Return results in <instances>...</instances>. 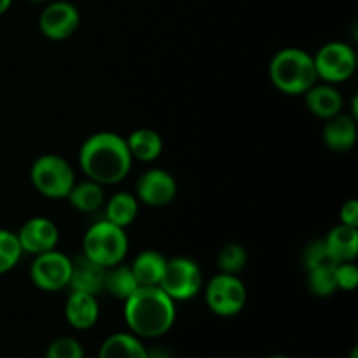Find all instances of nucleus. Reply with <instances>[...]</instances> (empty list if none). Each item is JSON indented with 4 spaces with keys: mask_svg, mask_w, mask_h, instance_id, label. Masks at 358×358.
Returning a JSON list of instances; mask_svg holds the SVG:
<instances>
[{
    "mask_svg": "<svg viewBox=\"0 0 358 358\" xmlns=\"http://www.w3.org/2000/svg\"><path fill=\"white\" fill-rule=\"evenodd\" d=\"M336 266H327V268H315L308 271V289L315 297H331L338 292L334 276Z\"/></svg>",
    "mask_w": 358,
    "mask_h": 358,
    "instance_id": "a878e982",
    "label": "nucleus"
},
{
    "mask_svg": "<svg viewBox=\"0 0 358 358\" xmlns=\"http://www.w3.org/2000/svg\"><path fill=\"white\" fill-rule=\"evenodd\" d=\"M338 290L353 292L358 285V268L355 262H338L334 268Z\"/></svg>",
    "mask_w": 358,
    "mask_h": 358,
    "instance_id": "c85d7f7f",
    "label": "nucleus"
},
{
    "mask_svg": "<svg viewBox=\"0 0 358 358\" xmlns=\"http://www.w3.org/2000/svg\"><path fill=\"white\" fill-rule=\"evenodd\" d=\"M28 2L30 3H45V2H49V0H28Z\"/></svg>",
    "mask_w": 358,
    "mask_h": 358,
    "instance_id": "473e14b6",
    "label": "nucleus"
},
{
    "mask_svg": "<svg viewBox=\"0 0 358 358\" xmlns=\"http://www.w3.org/2000/svg\"><path fill=\"white\" fill-rule=\"evenodd\" d=\"M318 80L327 84L346 83L357 70V52L348 42L331 41L313 55Z\"/></svg>",
    "mask_w": 358,
    "mask_h": 358,
    "instance_id": "0eeeda50",
    "label": "nucleus"
},
{
    "mask_svg": "<svg viewBox=\"0 0 358 358\" xmlns=\"http://www.w3.org/2000/svg\"><path fill=\"white\" fill-rule=\"evenodd\" d=\"M98 358H149V348L131 332H114L101 343Z\"/></svg>",
    "mask_w": 358,
    "mask_h": 358,
    "instance_id": "aec40b11",
    "label": "nucleus"
},
{
    "mask_svg": "<svg viewBox=\"0 0 358 358\" xmlns=\"http://www.w3.org/2000/svg\"><path fill=\"white\" fill-rule=\"evenodd\" d=\"M269 358H292V357H289V355H273V357H269Z\"/></svg>",
    "mask_w": 358,
    "mask_h": 358,
    "instance_id": "72a5a7b5",
    "label": "nucleus"
},
{
    "mask_svg": "<svg viewBox=\"0 0 358 358\" xmlns=\"http://www.w3.org/2000/svg\"><path fill=\"white\" fill-rule=\"evenodd\" d=\"M126 145L133 161L138 163H154L163 154V136L150 128H138L126 136Z\"/></svg>",
    "mask_w": 358,
    "mask_h": 358,
    "instance_id": "a211bd4d",
    "label": "nucleus"
},
{
    "mask_svg": "<svg viewBox=\"0 0 358 358\" xmlns=\"http://www.w3.org/2000/svg\"><path fill=\"white\" fill-rule=\"evenodd\" d=\"M105 268L87 259L86 255H77L72 259V271H70V290H79L98 296L103 290Z\"/></svg>",
    "mask_w": 358,
    "mask_h": 358,
    "instance_id": "dca6fc26",
    "label": "nucleus"
},
{
    "mask_svg": "<svg viewBox=\"0 0 358 358\" xmlns=\"http://www.w3.org/2000/svg\"><path fill=\"white\" fill-rule=\"evenodd\" d=\"M205 285V276L198 262L191 257L168 259L159 287L175 301L194 299Z\"/></svg>",
    "mask_w": 358,
    "mask_h": 358,
    "instance_id": "6e6552de",
    "label": "nucleus"
},
{
    "mask_svg": "<svg viewBox=\"0 0 358 358\" xmlns=\"http://www.w3.org/2000/svg\"><path fill=\"white\" fill-rule=\"evenodd\" d=\"M339 222L345 226L358 227V201L357 199H348L339 208Z\"/></svg>",
    "mask_w": 358,
    "mask_h": 358,
    "instance_id": "c756f323",
    "label": "nucleus"
},
{
    "mask_svg": "<svg viewBox=\"0 0 358 358\" xmlns=\"http://www.w3.org/2000/svg\"><path fill=\"white\" fill-rule=\"evenodd\" d=\"M203 290L208 310L220 318L236 317L248 299L247 285L238 275L217 273L203 285Z\"/></svg>",
    "mask_w": 358,
    "mask_h": 358,
    "instance_id": "423d86ee",
    "label": "nucleus"
},
{
    "mask_svg": "<svg viewBox=\"0 0 358 358\" xmlns=\"http://www.w3.org/2000/svg\"><path fill=\"white\" fill-rule=\"evenodd\" d=\"M77 159L84 177L103 187L121 184L133 166L126 138L114 131H96L87 136Z\"/></svg>",
    "mask_w": 358,
    "mask_h": 358,
    "instance_id": "f257e3e1",
    "label": "nucleus"
},
{
    "mask_svg": "<svg viewBox=\"0 0 358 358\" xmlns=\"http://www.w3.org/2000/svg\"><path fill=\"white\" fill-rule=\"evenodd\" d=\"M324 243L336 262H355L358 255V227L339 222L329 231Z\"/></svg>",
    "mask_w": 358,
    "mask_h": 358,
    "instance_id": "6ab92c4d",
    "label": "nucleus"
},
{
    "mask_svg": "<svg viewBox=\"0 0 358 358\" xmlns=\"http://www.w3.org/2000/svg\"><path fill=\"white\" fill-rule=\"evenodd\" d=\"M268 72L273 86L289 96H303L318 83L313 55L301 48H283L275 52Z\"/></svg>",
    "mask_w": 358,
    "mask_h": 358,
    "instance_id": "7ed1b4c3",
    "label": "nucleus"
},
{
    "mask_svg": "<svg viewBox=\"0 0 358 358\" xmlns=\"http://www.w3.org/2000/svg\"><path fill=\"white\" fill-rule=\"evenodd\" d=\"M348 358H358V348H357V346L352 350V353H350Z\"/></svg>",
    "mask_w": 358,
    "mask_h": 358,
    "instance_id": "2f4dec72",
    "label": "nucleus"
},
{
    "mask_svg": "<svg viewBox=\"0 0 358 358\" xmlns=\"http://www.w3.org/2000/svg\"><path fill=\"white\" fill-rule=\"evenodd\" d=\"M136 289H138V283H136L129 264L119 262V264L105 269L103 290H107V294H110L112 297L119 301H126Z\"/></svg>",
    "mask_w": 358,
    "mask_h": 358,
    "instance_id": "5701e85b",
    "label": "nucleus"
},
{
    "mask_svg": "<svg viewBox=\"0 0 358 358\" xmlns=\"http://www.w3.org/2000/svg\"><path fill=\"white\" fill-rule=\"evenodd\" d=\"M168 257L161 252L147 248L136 254L133 262L129 264L133 275H135L138 287H159L163 280L164 269H166Z\"/></svg>",
    "mask_w": 358,
    "mask_h": 358,
    "instance_id": "f3484780",
    "label": "nucleus"
},
{
    "mask_svg": "<svg viewBox=\"0 0 358 358\" xmlns=\"http://www.w3.org/2000/svg\"><path fill=\"white\" fill-rule=\"evenodd\" d=\"M248 262V252L243 245L231 243L224 245L217 254V268L219 273H227V275H240Z\"/></svg>",
    "mask_w": 358,
    "mask_h": 358,
    "instance_id": "b1692460",
    "label": "nucleus"
},
{
    "mask_svg": "<svg viewBox=\"0 0 358 358\" xmlns=\"http://www.w3.org/2000/svg\"><path fill=\"white\" fill-rule=\"evenodd\" d=\"M0 119H2V115H0Z\"/></svg>",
    "mask_w": 358,
    "mask_h": 358,
    "instance_id": "f704fd0d",
    "label": "nucleus"
},
{
    "mask_svg": "<svg viewBox=\"0 0 358 358\" xmlns=\"http://www.w3.org/2000/svg\"><path fill=\"white\" fill-rule=\"evenodd\" d=\"M72 259L66 254L55 250L34 255L30 264V280L42 292H59L69 289Z\"/></svg>",
    "mask_w": 358,
    "mask_h": 358,
    "instance_id": "1a4fd4ad",
    "label": "nucleus"
},
{
    "mask_svg": "<svg viewBox=\"0 0 358 358\" xmlns=\"http://www.w3.org/2000/svg\"><path fill=\"white\" fill-rule=\"evenodd\" d=\"M105 219L119 227H129L136 220L140 212V203L136 196L129 191H119L105 199Z\"/></svg>",
    "mask_w": 358,
    "mask_h": 358,
    "instance_id": "412c9836",
    "label": "nucleus"
},
{
    "mask_svg": "<svg viewBox=\"0 0 358 358\" xmlns=\"http://www.w3.org/2000/svg\"><path fill=\"white\" fill-rule=\"evenodd\" d=\"M65 318L76 331H87L96 325L100 318V304L96 296L79 290H70L65 303Z\"/></svg>",
    "mask_w": 358,
    "mask_h": 358,
    "instance_id": "4468645a",
    "label": "nucleus"
},
{
    "mask_svg": "<svg viewBox=\"0 0 358 358\" xmlns=\"http://www.w3.org/2000/svg\"><path fill=\"white\" fill-rule=\"evenodd\" d=\"M80 24V13L69 0H49L38 16V30L48 41L63 42L72 37Z\"/></svg>",
    "mask_w": 358,
    "mask_h": 358,
    "instance_id": "9d476101",
    "label": "nucleus"
},
{
    "mask_svg": "<svg viewBox=\"0 0 358 358\" xmlns=\"http://www.w3.org/2000/svg\"><path fill=\"white\" fill-rule=\"evenodd\" d=\"M21 257H23V250H21L16 233L0 227V276L13 271L20 264Z\"/></svg>",
    "mask_w": 358,
    "mask_h": 358,
    "instance_id": "393cba45",
    "label": "nucleus"
},
{
    "mask_svg": "<svg viewBox=\"0 0 358 358\" xmlns=\"http://www.w3.org/2000/svg\"><path fill=\"white\" fill-rule=\"evenodd\" d=\"M128 248L129 240L124 227L115 226L107 219L91 224L84 233L83 255L105 269L124 262Z\"/></svg>",
    "mask_w": 358,
    "mask_h": 358,
    "instance_id": "20e7f679",
    "label": "nucleus"
},
{
    "mask_svg": "<svg viewBox=\"0 0 358 358\" xmlns=\"http://www.w3.org/2000/svg\"><path fill=\"white\" fill-rule=\"evenodd\" d=\"M31 187L48 199H66L77 182L72 164L59 154H42L30 166Z\"/></svg>",
    "mask_w": 358,
    "mask_h": 358,
    "instance_id": "39448f33",
    "label": "nucleus"
},
{
    "mask_svg": "<svg viewBox=\"0 0 358 358\" xmlns=\"http://www.w3.org/2000/svg\"><path fill=\"white\" fill-rule=\"evenodd\" d=\"M303 96L308 110L315 117L324 119V121L338 115L339 112H343V107H345V100H343L338 87L334 84L322 83V80L315 83Z\"/></svg>",
    "mask_w": 358,
    "mask_h": 358,
    "instance_id": "2eb2a0df",
    "label": "nucleus"
},
{
    "mask_svg": "<svg viewBox=\"0 0 358 358\" xmlns=\"http://www.w3.org/2000/svg\"><path fill=\"white\" fill-rule=\"evenodd\" d=\"M23 254L38 255L55 250L59 243V229L49 217H31L16 233Z\"/></svg>",
    "mask_w": 358,
    "mask_h": 358,
    "instance_id": "f8f14e48",
    "label": "nucleus"
},
{
    "mask_svg": "<svg viewBox=\"0 0 358 358\" xmlns=\"http://www.w3.org/2000/svg\"><path fill=\"white\" fill-rule=\"evenodd\" d=\"M128 332L140 339H157L177 320V303L161 287H138L124 301Z\"/></svg>",
    "mask_w": 358,
    "mask_h": 358,
    "instance_id": "f03ea898",
    "label": "nucleus"
},
{
    "mask_svg": "<svg viewBox=\"0 0 358 358\" xmlns=\"http://www.w3.org/2000/svg\"><path fill=\"white\" fill-rule=\"evenodd\" d=\"M322 136H324L325 147L332 152H350L358 140L357 119L348 112H339L338 115L325 121Z\"/></svg>",
    "mask_w": 358,
    "mask_h": 358,
    "instance_id": "ddd939ff",
    "label": "nucleus"
},
{
    "mask_svg": "<svg viewBox=\"0 0 358 358\" xmlns=\"http://www.w3.org/2000/svg\"><path fill=\"white\" fill-rule=\"evenodd\" d=\"M13 2L14 0H0V16H3L13 7Z\"/></svg>",
    "mask_w": 358,
    "mask_h": 358,
    "instance_id": "7c9ffc66",
    "label": "nucleus"
},
{
    "mask_svg": "<svg viewBox=\"0 0 358 358\" xmlns=\"http://www.w3.org/2000/svg\"><path fill=\"white\" fill-rule=\"evenodd\" d=\"M303 262L306 266V271L315 268H327V266H336L338 262L332 259L329 254L327 247H325L324 240H315L304 248L303 252Z\"/></svg>",
    "mask_w": 358,
    "mask_h": 358,
    "instance_id": "bb28decb",
    "label": "nucleus"
},
{
    "mask_svg": "<svg viewBox=\"0 0 358 358\" xmlns=\"http://www.w3.org/2000/svg\"><path fill=\"white\" fill-rule=\"evenodd\" d=\"M44 358H84V348L72 336H62L48 346Z\"/></svg>",
    "mask_w": 358,
    "mask_h": 358,
    "instance_id": "cd10ccee",
    "label": "nucleus"
},
{
    "mask_svg": "<svg viewBox=\"0 0 358 358\" xmlns=\"http://www.w3.org/2000/svg\"><path fill=\"white\" fill-rule=\"evenodd\" d=\"M66 199H69L72 208L77 210V212L94 213L105 205L103 185L90 180V178L76 182L72 191H70L69 196H66Z\"/></svg>",
    "mask_w": 358,
    "mask_h": 358,
    "instance_id": "4be33fe9",
    "label": "nucleus"
},
{
    "mask_svg": "<svg viewBox=\"0 0 358 358\" xmlns=\"http://www.w3.org/2000/svg\"><path fill=\"white\" fill-rule=\"evenodd\" d=\"M178 184L173 175L163 168H149L135 182V192L140 205L163 208L177 198Z\"/></svg>",
    "mask_w": 358,
    "mask_h": 358,
    "instance_id": "9b49d317",
    "label": "nucleus"
}]
</instances>
